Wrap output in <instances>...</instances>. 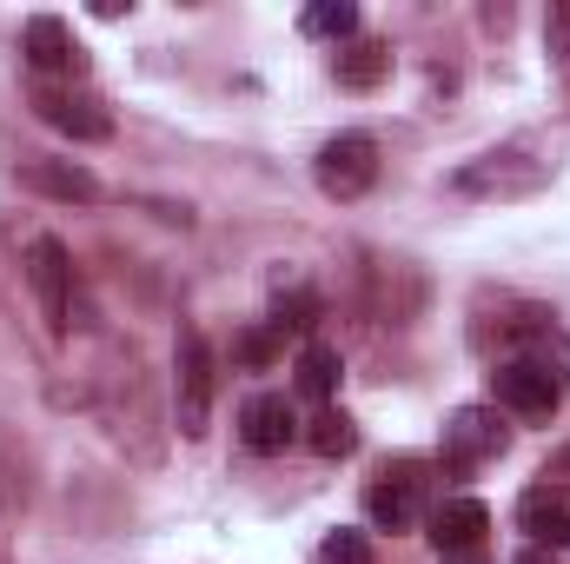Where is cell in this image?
<instances>
[{"label": "cell", "instance_id": "6da1fadb", "mask_svg": "<svg viewBox=\"0 0 570 564\" xmlns=\"http://www.w3.org/2000/svg\"><path fill=\"white\" fill-rule=\"evenodd\" d=\"M491 386H498V406H511L518 419H551L564 406V372L551 359H504Z\"/></svg>", "mask_w": 570, "mask_h": 564}, {"label": "cell", "instance_id": "7a4b0ae2", "mask_svg": "<svg viewBox=\"0 0 570 564\" xmlns=\"http://www.w3.org/2000/svg\"><path fill=\"white\" fill-rule=\"evenodd\" d=\"M173 366H179V431H186V438H199L206 419H213V352H206L199 325H179Z\"/></svg>", "mask_w": 570, "mask_h": 564}, {"label": "cell", "instance_id": "3957f363", "mask_svg": "<svg viewBox=\"0 0 570 564\" xmlns=\"http://www.w3.org/2000/svg\"><path fill=\"white\" fill-rule=\"evenodd\" d=\"M27 280H33V299L47 312V332H67L73 325V253L40 233L33 253H27Z\"/></svg>", "mask_w": 570, "mask_h": 564}, {"label": "cell", "instance_id": "277c9868", "mask_svg": "<svg viewBox=\"0 0 570 564\" xmlns=\"http://www.w3.org/2000/svg\"><path fill=\"white\" fill-rule=\"evenodd\" d=\"M318 186L332 193V200H358L372 179H379V140L372 134H338V140L318 146Z\"/></svg>", "mask_w": 570, "mask_h": 564}, {"label": "cell", "instance_id": "5b68a950", "mask_svg": "<svg viewBox=\"0 0 570 564\" xmlns=\"http://www.w3.org/2000/svg\"><path fill=\"white\" fill-rule=\"evenodd\" d=\"M551 179V166L544 159H524V153H484V159H471L464 173H458V193H498V200H518V193H538Z\"/></svg>", "mask_w": 570, "mask_h": 564}, {"label": "cell", "instance_id": "8992f818", "mask_svg": "<svg viewBox=\"0 0 570 564\" xmlns=\"http://www.w3.org/2000/svg\"><path fill=\"white\" fill-rule=\"evenodd\" d=\"M504 438H511V431L498 425L491 406H464V412H451V425H444V465H451V471H471V465L498 458Z\"/></svg>", "mask_w": 570, "mask_h": 564}, {"label": "cell", "instance_id": "52a82bcc", "mask_svg": "<svg viewBox=\"0 0 570 564\" xmlns=\"http://www.w3.org/2000/svg\"><path fill=\"white\" fill-rule=\"evenodd\" d=\"M33 114L53 127V134H67V140H114V114L100 107V100H87V94H60V87H40L33 94Z\"/></svg>", "mask_w": 570, "mask_h": 564}, {"label": "cell", "instance_id": "ba28073f", "mask_svg": "<svg viewBox=\"0 0 570 564\" xmlns=\"http://www.w3.org/2000/svg\"><path fill=\"white\" fill-rule=\"evenodd\" d=\"M20 54H27L33 74H80V47H73L67 20H53V13H33V20H27Z\"/></svg>", "mask_w": 570, "mask_h": 564}, {"label": "cell", "instance_id": "9c48e42d", "mask_svg": "<svg viewBox=\"0 0 570 564\" xmlns=\"http://www.w3.org/2000/svg\"><path fill=\"white\" fill-rule=\"evenodd\" d=\"M20 186H27V193H47V200H67V206H73V200H80V206L100 200V179H94L80 159H27V166H20Z\"/></svg>", "mask_w": 570, "mask_h": 564}, {"label": "cell", "instance_id": "30bf717a", "mask_svg": "<svg viewBox=\"0 0 570 564\" xmlns=\"http://www.w3.org/2000/svg\"><path fill=\"white\" fill-rule=\"evenodd\" d=\"M484 532H491V512L478 505V498H451V505H438V518H431V545L438 552H478L484 545Z\"/></svg>", "mask_w": 570, "mask_h": 564}, {"label": "cell", "instance_id": "8fae6325", "mask_svg": "<svg viewBox=\"0 0 570 564\" xmlns=\"http://www.w3.org/2000/svg\"><path fill=\"white\" fill-rule=\"evenodd\" d=\"M518 525L531 532V545H544V552H564V545H570V498H564V492H551V485L524 492V505H518Z\"/></svg>", "mask_w": 570, "mask_h": 564}, {"label": "cell", "instance_id": "7c38bea8", "mask_svg": "<svg viewBox=\"0 0 570 564\" xmlns=\"http://www.w3.org/2000/svg\"><path fill=\"white\" fill-rule=\"evenodd\" d=\"M332 74H338V87H352V94H372L385 74H392V47L385 40H345L338 47V60H332Z\"/></svg>", "mask_w": 570, "mask_h": 564}, {"label": "cell", "instance_id": "4fadbf2b", "mask_svg": "<svg viewBox=\"0 0 570 564\" xmlns=\"http://www.w3.org/2000/svg\"><path fill=\"white\" fill-rule=\"evenodd\" d=\"M365 512H372V525H385V532H412V525H419V478H412V471L379 478V485L365 492Z\"/></svg>", "mask_w": 570, "mask_h": 564}, {"label": "cell", "instance_id": "5bb4252c", "mask_svg": "<svg viewBox=\"0 0 570 564\" xmlns=\"http://www.w3.org/2000/svg\"><path fill=\"white\" fill-rule=\"evenodd\" d=\"M292 431H298V419H292V406H285L279 392H259V399L246 406V445H253V451L273 458V451L292 445Z\"/></svg>", "mask_w": 570, "mask_h": 564}, {"label": "cell", "instance_id": "9a60e30c", "mask_svg": "<svg viewBox=\"0 0 570 564\" xmlns=\"http://www.w3.org/2000/svg\"><path fill=\"white\" fill-rule=\"evenodd\" d=\"M338 372H345V366H338L332 346H305V352H298V392H305V399H332V392H338Z\"/></svg>", "mask_w": 570, "mask_h": 564}, {"label": "cell", "instance_id": "2e32d148", "mask_svg": "<svg viewBox=\"0 0 570 564\" xmlns=\"http://www.w3.org/2000/svg\"><path fill=\"white\" fill-rule=\"evenodd\" d=\"M312 40H352L358 33V7L352 0H318V7H305V20H298Z\"/></svg>", "mask_w": 570, "mask_h": 564}, {"label": "cell", "instance_id": "e0dca14e", "mask_svg": "<svg viewBox=\"0 0 570 564\" xmlns=\"http://www.w3.org/2000/svg\"><path fill=\"white\" fill-rule=\"evenodd\" d=\"M305 438H312L318 458H352V451H358V425L345 419V412H318Z\"/></svg>", "mask_w": 570, "mask_h": 564}, {"label": "cell", "instance_id": "ac0fdd59", "mask_svg": "<svg viewBox=\"0 0 570 564\" xmlns=\"http://www.w3.org/2000/svg\"><path fill=\"white\" fill-rule=\"evenodd\" d=\"M318 325V292H305V285H292V292H279L273 299V332H312Z\"/></svg>", "mask_w": 570, "mask_h": 564}, {"label": "cell", "instance_id": "d6986e66", "mask_svg": "<svg viewBox=\"0 0 570 564\" xmlns=\"http://www.w3.org/2000/svg\"><path fill=\"white\" fill-rule=\"evenodd\" d=\"M318 564H372V545H365V532H332V538L318 545Z\"/></svg>", "mask_w": 570, "mask_h": 564}, {"label": "cell", "instance_id": "ffe728a7", "mask_svg": "<svg viewBox=\"0 0 570 564\" xmlns=\"http://www.w3.org/2000/svg\"><path fill=\"white\" fill-rule=\"evenodd\" d=\"M233 352H239L246 366H273V352H279V346H273V332H239V339H233Z\"/></svg>", "mask_w": 570, "mask_h": 564}, {"label": "cell", "instance_id": "44dd1931", "mask_svg": "<svg viewBox=\"0 0 570 564\" xmlns=\"http://www.w3.org/2000/svg\"><path fill=\"white\" fill-rule=\"evenodd\" d=\"M544 40H551V54H558V60H570V0L551 13V33H544Z\"/></svg>", "mask_w": 570, "mask_h": 564}, {"label": "cell", "instance_id": "7402d4cb", "mask_svg": "<svg viewBox=\"0 0 570 564\" xmlns=\"http://www.w3.org/2000/svg\"><path fill=\"white\" fill-rule=\"evenodd\" d=\"M518 564H558V558H551L544 545H531V552H524V558H518Z\"/></svg>", "mask_w": 570, "mask_h": 564}]
</instances>
